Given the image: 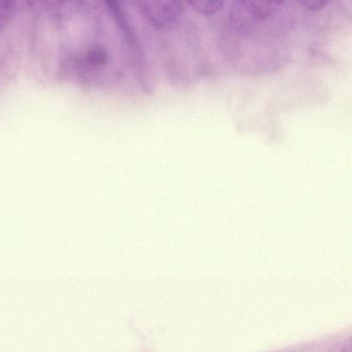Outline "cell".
<instances>
[{"instance_id": "1", "label": "cell", "mask_w": 352, "mask_h": 352, "mask_svg": "<svg viewBox=\"0 0 352 352\" xmlns=\"http://www.w3.org/2000/svg\"><path fill=\"white\" fill-rule=\"evenodd\" d=\"M32 11V51L46 76L94 89L118 78L117 45L124 32L112 5L49 1Z\"/></svg>"}, {"instance_id": "2", "label": "cell", "mask_w": 352, "mask_h": 352, "mask_svg": "<svg viewBox=\"0 0 352 352\" xmlns=\"http://www.w3.org/2000/svg\"><path fill=\"white\" fill-rule=\"evenodd\" d=\"M142 13L156 28H170L176 23L183 14L182 3L177 1H142Z\"/></svg>"}, {"instance_id": "3", "label": "cell", "mask_w": 352, "mask_h": 352, "mask_svg": "<svg viewBox=\"0 0 352 352\" xmlns=\"http://www.w3.org/2000/svg\"><path fill=\"white\" fill-rule=\"evenodd\" d=\"M224 3H226L222 0H199V1H191L189 6L201 15H214L217 12L221 11Z\"/></svg>"}, {"instance_id": "4", "label": "cell", "mask_w": 352, "mask_h": 352, "mask_svg": "<svg viewBox=\"0 0 352 352\" xmlns=\"http://www.w3.org/2000/svg\"><path fill=\"white\" fill-rule=\"evenodd\" d=\"M300 5L304 6L310 11L317 12L329 5V1H322V0H302L300 1Z\"/></svg>"}]
</instances>
